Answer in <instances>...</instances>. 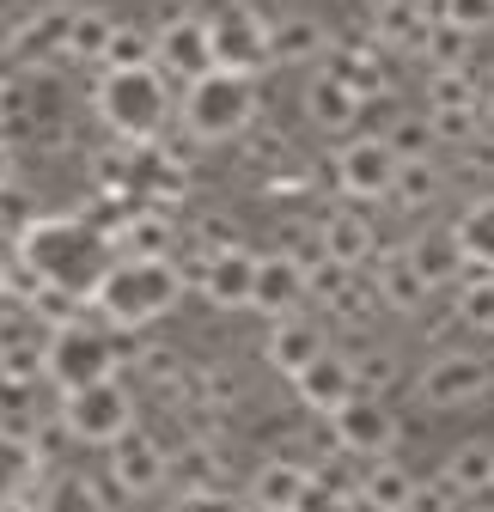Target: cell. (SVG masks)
Returning <instances> with one entry per match:
<instances>
[{
    "label": "cell",
    "instance_id": "17",
    "mask_svg": "<svg viewBox=\"0 0 494 512\" xmlns=\"http://www.w3.org/2000/svg\"><path fill=\"white\" fill-rule=\"evenodd\" d=\"M409 256V269L421 275V287L434 293V287H452L470 263H464V250L452 244V232H434V238H415V250H403Z\"/></svg>",
    "mask_w": 494,
    "mask_h": 512
},
{
    "label": "cell",
    "instance_id": "25",
    "mask_svg": "<svg viewBox=\"0 0 494 512\" xmlns=\"http://www.w3.org/2000/svg\"><path fill=\"white\" fill-rule=\"evenodd\" d=\"M452 244L464 250V263L494 269V202H476V208L452 226Z\"/></svg>",
    "mask_w": 494,
    "mask_h": 512
},
{
    "label": "cell",
    "instance_id": "5",
    "mask_svg": "<svg viewBox=\"0 0 494 512\" xmlns=\"http://www.w3.org/2000/svg\"><path fill=\"white\" fill-rule=\"evenodd\" d=\"M116 360H122V354H116L110 330L86 324V317H74V324L49 330V342H43V378L55 384L61 397H68V391H86V384L116 378Z\"/></svg>",
    "mask_w": 494,
    "mask_h": 512
},
{
    "label": "cell",
    "instance_id": "26",
    "mask_svg": "<svg viewBox=\"0 0 494 512\" xmlns=\"http://www.w3.org/2000/svg\"><path fill=\"white\" fill-rule=\"evenodd\" d=\"M330 80H342L360 104L373 98V92H385V68H379V55H373V49H342V55L330 61Z\"/></svg>",
    "mask_w": 494,
    "mask_h": 512
},
{
    "label": "cell",
    "instance_id": "4",
    "mask_svg": "<svg viewBox=\"0 0 494 512\" xmlns=\"http://www.w3.org/2000/svg\"><path fill=\"white\" fill-rule=\"evenodd\" d=\"M257 122V80L251 74H226L208 68L202 80L183 86V128L196 141H232Z\"/></svg>",
    "mask_w": 494,
    "mask_h": 512
},
{
    "label": "cell",
    "instance_id": "14",
    "mask_svg": "<svg viewBox=\"0 0 494 512\" xmlns=\"http://www.w3.org/2000/svg\"><path fill=\"white\" fill-rule=\"evenodd\" d=\"M251 281H257V256L251 250H214L202 263V293L214 305H251Z\"/></svg>",
    "mask_w": 494,
    "mask_h": 512
},
{
    "label": "cell",
    "instance_id": "2",
    "mask_svg": "<svg viewBox=\"0 0 494 512\" xmlns=\"http://www.w3.org/2000/svg\"><path fill=\"white\" fill-rule=\"evenodd\" d=\"M177 293H183V275L171 269V256H116L110 275L92 293V305H98L104 324L141 330V324H153V317H165L177 305Z\"/></svg>",
    "mask_w": 494,
    "mask_h": 512
},
{
    "label": "cell",
    "instance_id": "3",
    "mask_svg": "<svg viewBox=\"0 0 494 512\" xmlns=\"http://www.w3.org/2000/svg\"><path fill=\"white\" fill-rule=\"evenodd\" d=\"M92 104H98V116L116 128L122 141H135V147H147L159 128H165V116H171V92H165V74L153 68H116V74H104L98 80V92H92Z\"/></svg>",
    "mask_w": 494,
    "mask_h": 512
},
{
    "label": "cell",
    "instance_id": "16",
    "mask_svg": "<svg viewBox=\"0 0 494 512\" xmlns=\"http://www.w3.org/2000/svg\"><path fill=\"white\" fill-rule=\"evenodd\" d=\"M330 354V342H324V330L318 324H305V317H275V330H269V360L293 378V372H305L312 360H324Z\"/></svg>",
    "mask_w": 494,
    "mask_h": 512
},
{
    "label": "cell",
    "instance_id": "31",
    "mask_svg": "<svg viewBox=\"0 0 494 512\" xmlns=\"http://www.w3.org/2000/svg\"><path fill=\"white\" fill-rule=\"evenodd\" d=\"M458 324H470V330H482V336L494 330V275L458 287Z\"/></svg>",
    "mask_w": 494,
    "mask_h": 512
},
{
    "label": "cell",
    "instance_id": "6",
    "mask_svg": "<svg viewBox=\"0 0 494 512\" xmlns=\"http://www.w3.org/2000/svg\"><path fill=\"white\" fill-rule=\"evenodd\" d=\"M61 421L86 445H116L122 433H135V403L116 378H104V384H86V391L61 397Z\"/></svg>",
    "mask_w": 494,
    "mask_h": 512
},
{
    "label": "cell",
    "instance_id": "28",
    "mask_svg": "<svg viewBox=\"0 0 494 512\" xmlns=\"http://www.w3.org/2000/svg\"><path fill=\"white\" fill-rule=\"evenodd\" d=\"M110 31H116V19H104L98 7H74V19H68V55L74 61H98L104 43H110Z\"/></svg>",
    "mask_w": 494,
    "mask_h": 512
},
{
    "label": "cell",
    "instance_id": "22",
    "mask_svg": "<svg viewBox=\"0 0 494 512\" xmlns=\"http://www.w3.org/2000/svg\"><path fill=\"white\" fill-rule=\"evenodd\" d=\"M110 238H116V250H129V256H165L171 250V220L159 208H135Z\"/></svg>",
    "mask_w": 494,
    "mask_h": 512
},
{
    "label": "cell",
    "instance_id": "10",
    "mask_svg": "<svg viewBox=\"0 0 494 512\" xmlns=\"http://www.w3.org/2000/svg\"><path fill=\"white\" fill-rule=\"evenodd\" d=\"M153 68L159 74H177L183 86L190 80H202L208 68H214V49H208V19H171L159 37H153Z\"/></svg>",
    "mask_w": 494,
    "mask_h": 512
},
{
    "label": "cell",
    "instance_id": "41",
    "mask_svg": "<svg viewBox=\"0 0 494 512\" xmlns=\"http://www.w3.org/2000/svg\"><path fill=\"white\" fill-rule=\"evenodd\" d=\"M7 92H13V86H7V74H0V110H7Z\"/></svg>",
    "mask_w": 494,
    "mask_h": 512
},
{
    "label": "cell",
    "instance_id": "20",
    "mask_svg": "<svg viewBox=\"0 0 494 512\" xmlns=\"http://www.w3.org/2000/svg\"><path fill=\"white\" fill-rule=\"evenodd\" d=\"M305 116H312L318 128H330V135H342V128L360 116V98H354L342 80L318 74V80H312V92H305Z\"/></svg>",
    "mask_w": 494,
    "mask_h": 512
},
{
    "label": "cell",
    "instance_id": "24",
    "mask_svg": "<svg viewBox=\"0 0 494 512\" xmlns=\"http://www.w3.org/2000/svg\"><path fill=\"white\" fill-rule=\"evenodd\" d=\"M68 19H74V7H43V13H31V25H19V37H13V55H37V49H55V55H68Z\"/></svg>",
    "mask_w": 494,
    "mask_h": 512
},
{
    "label": "cell",
    "instance_id": "13",
    "mask_svg": "<svg viewBox=\"0 0 494 512\" xmlns=\"http://www.w3.org/2000/svg\"><path fill=\"white\" fill-rule=\"evenodd\" d=\"M299 299H305V263H293V256H257L251 305L269 311V317H293Z\"/></svg>",
    "mask_w": 494,
    "mask_h": 512
},
{
    "label": "cell",
    "instance_id": "29",
    "mask_svg": "<svg viewBox=\"0 0 494 512\" xmlns=\"http://www.w3.org/2000/svg\"><path fill=\"white\" fill-rule=\"evenodd\" d=\"M366 250H373V232H366L360 214H336L324 226V256H330V263H360Z\"/></svg>",
    "mask_w": 494,
    "mask_h": 512
},
{
    "label": "cell",
    "instance_id": "32",
    "mask_svg": "<svg viewBox=\"0 0 494 512\" xmlns=\"http://www.w3.org/2000/svg\"><path fill=\"white\" fill-rule=\"evenodd\" d=\"M391 196L409 202V208H421L427 196H434V165H427V159H403V165H397V183H391Z\"/></svg>",
    "mask_w": 494,
    "mask_h": 512
},
{
    "label": "cell",
    "instance_id": "1",
    "mask_svg": "<svg viewBox=\"0 0 494 512\" xmlns=\"http://www.w3.org/2000/svg\"><path fill=\"white\" fill-rule=\"evenodd\" d=\"M116 263V238L98 220L80 214H49V220H25L19 226V269L37 281V293H68L80 305H92L98 281Z\"/></svg>",
    "mask_w": 494,
    "mask_h": 512
},
{
    "label": "cell",
    "instance_id": "9",
    "mask_svg": "<svg viewBox=\"0 0 494 512\" xmlns=\"http://www.w3.org/2000/svg\"><path fill=\"white\" fill-rule=\"evenodd\" d=\"M397 165L403 159L385 147V135H360V141H348L336 153V183L348 189V196H360V202H379V196H391Z\"/></svg>",
    "mask_w": 494,
    "mask_h": 512
},
{
    "label": "cell",
    "instance_id": "19",
    "mask_svg": "<svg viewBox=\"0 0 494 512\" xmlns=\"http://www.w3.org/2000/svg\"><path fill=\"white\" fill-rule=\"evenodd\" d=\"M440 482L452 488V500H470V494H482V488L494 482V445H488V439H470V445H458Z\"/></svg>",
    "mask_w": 494,
    "mask_h": 512
},
{
    "label": "cell",
    "instance_id": "35",
    "mask_svg": "<svg viewBox=\"0 0 494 512\" xmlns=\"http://www.w3.org/2000/svg\"><path fill=\"white\" fill-rule=\"evenodd\" d=\"M440 19L452 31H482L494 19V0H440Z\"/></svg>",
    "mask_w": 494,
    "mask_h": 512
},
{
    "label": "cell",
    "instance_id": "11",
    "mask_svg": "<svg viewBox=\"0 0 494 512\" xmlns=\"http://www.w3.org/2000/svg\"><path fill=\"white\" fill-rule=\"evenodd\" d=\"M330 421H336L342 452H366V458H379V452H391V439H397L391 409H385L379 397H366V391H354L342 409H330Z\"/></svg>",
    "mask_w": 494,
    "mask_h": 512
},
{
    "label": "cell",
    "instance_id": "12",
    "mask_svg": "<svg viewBox=\"0 0 494 512\" xmlns=\"http://www.w3.org/2000/svg\"><path fill=\"white\" fill-rule=\"evenodd\" d=\"M165 476H171V458L147 433H122L110 445V482L122 494H153V488H165Z\"/></svg>",
    "mask_w": 494,
    "mask_h": 512
},
{
    "label": "cell",
    "instance_id": "15",
    "mask_svg": "<svg viewBox=\"0 0 494 512\" xmlns=\"http://www.w3.org/2000/svg\"><path fill=\"white\" fill-rule=\"evenodd\" d=\"M293 391L312 403V409H324V415H330V409H342V403L360 391V384H354V360H336V354L312 360L305 372H293Z\"/></svg>",
    "mask_w": 494,
    "mask_h": 512
},
{
    "label": "cell",
    "instance_id": "36",
    "mask_svg": "<svg viewBox=\"0 0 494 512\" xmlns=\"http://www.w3.org/2000/svg\"><path fill=\"white\" fill-rule=\"evenodd\" d=\"M171 512H244V506L226 500V494H214V488H190V494H177Z\"/></svg>",
    "mask_w": 494,
    "mask_h": 512
},
{
    "label": "cell",
    "instance_id": "40",
    "mask_svg": "<svg viewBox=\"0 0 494 512\" xmlns=\"http://www.w3.org/2000/svg\"><path fill=\"white\" fill-rule=\"evenodd\" d=\"M0 512H37L31 500H0Z\"/></svg>",
    "mask_w": 494,
    "mask_h": 512
},
{
    "label": "cell",
    "instance_id": "23",
    "mask_svg": "<svg viewBox=\"0 0 494 512\" xmlns=\"http://www.w3.org/2000/svg\"><path fill=\"white\" fill-rule=\"evenodd\" d=\"M354 494L373 506V512H403V506H409V494H415V476H409L403 464H373Z\"/></svg>",
    "mask_w": 494,
    "mask_h": 512
},
{
    "label": "cell",
    "instance_id": "27",
    "mask_svg": "<svg viewBox=\"0 0 494 512\" xmlns=\"http://www.w3.org/2000/svg\"><path fill=\"white\" fill-rule=\"evenodd\" d=\"M31 476H37V452H31L25 439L0 433V500H25Z\"/></svg>",
    "mask_w": 494,
    "mask_h": 512
},
{
    "label": "cell",
    "instance_id": "18",
    "mask_svg": "<svg viewBox=\"0 0 494 512\" xmlns=\"http://www.w3.org/2000/svg\"><path fill=\"white\" fill-rule=\"evenodd\" d=\"M251 494H257V512H299L305 494H312V476L293 470V464H263Z\"/></svg>",
    "mask_w": 494,
    "mask_h": 512
},
{
    "label": "cell",
    "instance_id": "37",
    "mask_svg": "<svg viewBox=\"0 0 494 512\" xmlns=\"http://www.w3.org/2000/svg\"><path fill=\"white\" fill-rule=\"evenodd\" d=\"M434 98H440V110H470V86L458 74H434Z\"/></svg>",
    "mask_w": 494,
    "mask_h": 512
},
{
    "label": "cell",
    "instance_id": "38",
    "mask_svg": "<svg viewBox=\"0 0 494 512\" xmlns=\"http://www.w3.org/2000/svg\"><path fill=\"white\" fill-rule=\"evenodd\" d=\"M385 31H397V37H409V31H415V13H409V0H397V7L385 13Z\"/></svg>",
    "mask_w": 494,
    "mask_h": 512
},
{
    "label": "cell",
    "instance_id": "34",
    "mask_svg": "<svg viewBox=\"0 0 494 512\" xmlns=\"http://www.w3.org/2000/svg\"><path fill=\"white\" fill-rule=\"evenodd\" d=\"M427 141H434V122H397L391 135H385V147L397 153V159H427Z\"/></svg>",
    "mask_w": 494,
    "mask_h": 512
},
{
    "label": "cell",
    "instance_id": "8",
    "mask_svg": "<svg viewBox=\"0 0 494 512\" xmlns=\"http://www.w3.org/2000/svg\"><path fill=\"white\" fill-rule=\"evenodd\" d=\"M488 384H494V360L482 354H446L421 372V403L427 409H464L476 397H488Z\"/></svg>",
    "mask_w": 494,
    "mask_h": 512
},
{
    "label": "cell",
    "instance_id": "33",
    "mask_svg": "<svg viewBox=\"0 0 494 512\" xmlns=\"http://www.w3.org/2000/svg\"><path fill=\"white\" fill-rule=\"evenodd\" d=\"M421 293H427V287H421V275L409 269V256L385 263V299H391V305H403V311H409V305H421Z\"/></svg>",
    "mask_w": 494,
    "mask_h": 512
},
{
    "label": "cell",
    "instance_id": "39",
    "mask_svg": "<svg viewBox=\"0 0 494 512\" xmlns=\"http://www.w3.org/2000/svg\"><path fill=\"white\" fill-rule=\"evenodd\" d=\"M0 189H13V141L0 135Z\"/></svg>",
    "mask_w": 494,
    "mask_h": 512
},
{
    "label": "cell",
    "instance_id": "7",
    "mask_svg": "<svg viewBox=\"0 0 494 512\" xmlns=\"http://www.w3.org/2000/svg\"><path fill=\"white\" fill-rule=\"evenodd\" d=\"M208 49H214V68L251 74L269 61V19H257L251 7H232V13L208 19Z\"/></svg>",
    "mask_w": 494,
    "mask_h": 512
},
{
    "label": "cell",
    "instance_id": "30",
    "mask_svg": "<svg viewBox=\"0 0 494 512\" xmlns=\"http://www.w3.org/2000/svg\"><path fill=\"white\" fill-rule=\"evenodd\" d=\"M147 61H153V37L135 31V25H116L110 43H104V55H98V68L116 74V68H147Z\"/></svg>",
    "mask_w": 494,
    "mask_h": 512
},
{
    "label": "cell",
    "instance_id": "21",
    "mask_svg": "<svg viewBox=\"0 0 494 512\" xmlns=\"http://www.w3.org/2000/svg\"><path fill=\"white\" fill-rule=\"evenodd\" d=\"M330 49V37H324V25L318 19H281V25H269V61H312V55H324Z\"/></svg>",
    "mask_w": 494,
    "mask_h": 512
}]
</instances>
